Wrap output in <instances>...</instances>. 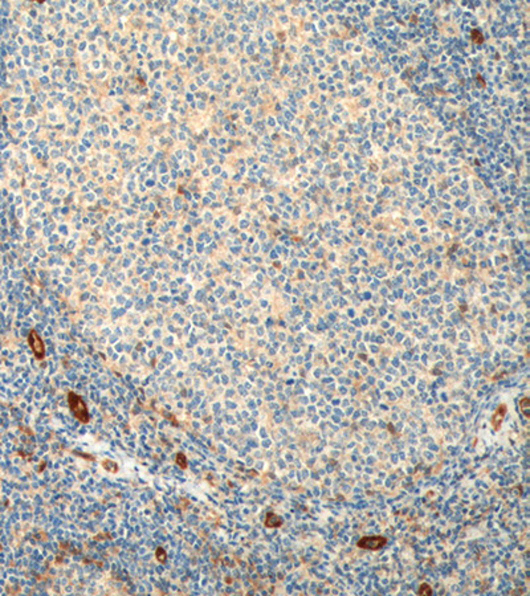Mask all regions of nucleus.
<instances>
[{
    "mask_svg": "<svg viewBox=\"0 0 530 596\" xmlns=\"http://www.w3.org/2000/svg\"><path fill=\"white\" fill-rule=\"evenodd\" d=\"M68 402L70 411L73 412V415L76 416L80 422H89V412H88V408L86 406H85V403H84V400L81 399L78 395H76L74 392H70L68 396Z\"/></svg>",
    "mask_w": 530,
    "mask_h": 596,
    "instance_id": "f257e3e1",
    "label": "nucleus"
},
{
    "mask_svg": "<svg viewBox=\"0 0 530 596\" xmlns=\"http://www.w3.org/2000/svg\"><path fill=\"white\" fill-rule=\"evenodd\" d=\"M28 342H30V348H32V351H34V356L38 359L44 358V355H46V348H44L42 338L38 336V334L34 332V330H32V332H30Z\"/></svg>",
    "mask_w": 530,
    "mask_h": 596,
    "instance_id": "f03ea898",
    "label": "nucleus"
},
{
    "mask_svg": "<svg viewBox=\"0 0 530 596\" xmlns=\"http://www.w3.org/2000/svg\"><path fill=\"white\" fill-rule=\"evenodd\" d=\"M386 538L383 536H364L358 542V546L366 550H379L386 544Z\"/></svg>",
    "mask_w": 530,
    "mask_h": 596,
    "instance_id": "7ed1b4c3",
    "label": "nucleus"
},
{
    "mask_svg": "<svg viewBox=\"0 0 530 596\" xmlns=\"http://www.w3.org/2000/svg\"><path fill=\"white\" fill-rule=\"evenodd\" d=\"M281 524H282L281 518L276 516V514L269 513L266 516V520H265V526L266 528H278V526H281Z\"/></svg>",
    "mask_w": 530,
    "mask_h": 596,
    "instance_id": "20e7f679",
    "label": "nucleus"
},
{
    "mask_svg": "<svg viewBox=\"0 0 530 596\" xmlns=\"http://www.w3.org/2000/svg\"><path fill=\"white\" fill-rule=\"evenodd\" d=\"M175 461H176V465H179V466H180L182 469L187 468V460H186V457L183 453H178V454H176V458H175Z\"/></svg>",
    "mask_w": 530,
    "mask_h": 596,
    "instance_id": "39448f33",
    "label": "nucleus"
},
{
    "mask_svg": "<svg viewBox=\"0 0 530 596\" xmlns=\"http://www.w3.org/2000/svg\"><path fill=\"white\" fill-rule=\"evenodd\" d=\"M156 556L160 563L166 562V552H164V550H163L162 547H158V548H156Z\"/></svg>",
    "mask_w": 530,
    "mask_h": 596,
    "instance_id": "423d86ee",
    "label": "nucleus"
},
{
    "mask_svg": "<svg viewBox=\"0 0 530 596\" xmlns=\"http://www.w3.org/2000/svg\"><path fill=\"white\" fill-rule=\"evenodd\" d=\"M423 591H426V592H427V595H431V594H432V590L430 588V587H428L427 584H423V586H422V588H420V594L423 592Z\"/></svg>",
    "mask_w": 530,
    "mask_h": 596,
    "instance_id": "0eeeda50",
    "label": "nucleus"
}]
</instances>
